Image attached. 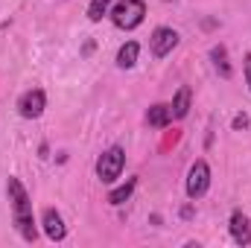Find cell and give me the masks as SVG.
<instances>
[{"mask_svg":"<svg viewBox=\"0 0 251 248\" xmlns=\"http://www.w3.org/2000/svg\"><path fill=\"white\" fill-rule=\"evenodd\" d=\"M6 193H9L12 219H15L18 234H21L26 243H35V240H38V228H35V219H32V201H29L26 190L21 184V178H9V181H6Z\"/></svg>","mask_w":251,"mask_h":248,"instance_id":"obj_1","label":"cell"},{"mask_svg":"<svg viewBox=\"0 0 251 248\" xmlns=\"http://www.w3.org/2000/svg\"><path fill=\"white\" fill-rule=\"evenodd\" d=\"M108 15H111L114 26H120V29H137L143 24V18H146V3L143 0H117Z\"/></svg>","mask_w":251,"mask_h":248,"instance_id":"obj_2","label":"cell"},{"mask_svg":"<svg viewBox=\"0 0 251 248\" xmlns=\"http://www.w3.org/2000/svg\"><path fill=\"white\" fill-rule=\"evenodd\" d=\"M126 167V152L123 146H108L100 158H97V178L102 184H114L120 175H123Z\"/></svg>","mask_w":251,"mask_h":248,"instance_id":"obj_3","label":"cell"},{"mask_svg":"<svg viewBox=\"0 0 251 248\" xmlns=\"http://www.w3.org/2000/svg\"><path fill=\"white\" fill-rule=\"evenodd\" d=\"M187 196L196 201V198H201V196H207V190H210V167H207V161H193L187 170Z\"/></svg>","mask_w":251,"mask_h":248,"instance_id":"obj_4","label":"cell"},{"mask_svg":"<svg viewBox=\"0 0 251 248\" xmlns=\"http://www.w3.org/2000/svg\"><path fill=\"white\" fill-rule=\"evenodd\" d=\"M44 108H47V94H44L41 88H29V91H24L21 99H18V114H21L24 120L41 117Z\"/></svg>","mask_w":251,"mask_h":248,"instance_id":"obj_5","label":"cell"},{"mask_svg":"<svg viewBox=\"0 0 251 248\" xmlns=\"http://www.w3.org/2000/svg\"><path fill=\"white\" fill-rule=\"evenodd\" d=\"M176 47H178V32H176L173 26H155V29H152L149 50H152V56H155V59L170 56Z\"/></svg>","mask_w":251,"mask_h":248,"instance_id":"obj_6","label":"cell"},{"mask_svg":"<svg viewBox=\"0 0 251 248\" xmlns=\"http://www.w3.org/2000/svg\"><path fill=\"white\" fill-rule=\"evenodd\" d=\"M41 225H44L47 240H53V243H62L64 237H67V225H64L62 213L53 210V207H44V213H41Z\"/></svg>","mask_w":251,"mask_h":248,"instance_id":"obj_7","label":"cell"},{"mask_svg":"<svg viewBox=\"0 0 251 248\" xmlns=\"http://www.w3.org/2000/svg\"><path fill=\"white\" fill-rule=\"evenodd\" d=\"M231 237L237 246H251V225H249V216L243 210H234L231 213Z\"/></svg>","mask_w":251,"mask_h":248,"instance_id":"obj_8","label":"cell"},{"mask_svg":"<svg viewBox=\"0 0 251 248\" xmlns=\"http://www.w3.org/2000/svg\"><path fill=\"white\" fill-rule=\"evenodd\" d=\"M210 59H213V67H216V73H219L222 79H231V76H234V67H231V59H228L225 44H213V47H210Z\"/></svg>","mask_w":251,"mask_h":248,"instance_id":"obj_9","label":"cell"},{"mask_svg":"<svg viewBox=\"0 0 251 248\" xmlns=\"http://www.w3.org/2000/svg\"><path fill=\"white\" fill-rule=\"evenodd\" d=\"M146 123L152 125V128H167V125L173 123V108L164 105V102H155V105L146 111Z\"/></svg>","mask_w":251,"mask_h":248,"instance_id":"obj_10","label":"cell"},{"mask_svg":"<svg viewBox=\"0 0 251 248\" xmlns=\"http://www.w3.org/2000/svg\"><path fill=\"white\" fill-rule=\"evenodd\" d=\"M190 99H193V94H190V88L187 85H181L178 91H176V97H173V120H184L187 117V111H190Z\"/></svg>","mask_w":251,"mask_h":248,"instance_id":"obj_11","label":"cell"},{"mask_svg":"<svg viewBox=\"0 0 251 248\" xmlns=\"http://www.w3.org/2000/svg\"><path fill=\"white\" fill-rule=\"evenodd\" d=\"M137 56H140V44H137V41H126L123 47L117 50V59H114V62H117L120 70H128V67L137 64Z\"/></svg>","mask_w":251,"mask_h":248,"instance_id":"obj_12","label":"cell"},{"mask_svg":"<svg viewBox=\"0 0 251 248\" xmlns=\"http://www.w3.org/2000/svg\"><path fill=\"white\" fill-rule=\"evenodd\" d=\"M134 187H137V178H128L126 184L114 187V190L108 193V201H111V204H126V201L131 198V193H134Z\"/></svg>","mask_w":251,"mask_h":248,"instance_id":"obj_13","label":"cell"},{"mask_svg":"<svg viewBox=\"0 0 251 248\" xmlns=\"http://www.w3.org/2000/svg\"><path fill=\"white\" fill-rule=\"evenodd\" d=\"M111 6H114V0H91V6H88V18H91L94 24H100V21L111 12Z\"/></svg>","mask_w":251,"mask_h":248,"instance_id":"obj_14","label":"cell"},{"mask_svg":"<svg viewBox=\"0 0 251 248\" xmlns=\"http://www.w3.org/2000/svg\"><path fill=\"white\" fill-rule=\"evenodd\" d=\"M231 128H234V131H240V128H249V114H237V117L231 120Z\"/></svg>","mask_w":251,"mask_h":248,"instance_id":"obj_15","label":"cell"},{"mask_svg":"<svg viewBox=\"0 0 251 248\" xmlns=\"http://www.w3.org/2000/svg\"><path fill=\"white\" fill-rule=\"evenodd\" d=\"M243 70H246V85H249V91H251V53H246V64H243Z\"/></svg>","mask_w":251,"mask_h":248,"instance_id":"obj_16","label":"cell"},{"mask_svg":"<svg viewBox=\"0 0 251 248\" xmlns=\"http://www.w3.org/2000/svg\"><path fill=\"white\" fill-rule=\"evenodd\" d=\"M181 216H184V219H190V216H193V207H190V204H187V207H181Z\"/></svg>","mask_w":251,"mask_h":248,"instance_id":"obj_17","label":"cell"}]
</instances>
